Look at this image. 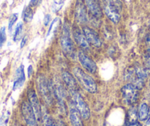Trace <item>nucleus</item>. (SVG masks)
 <instances>
[{
	"label": "nucleus",
	"mask_w": 150,
	"mask_h": 126,
	"mask_svg": "<svg viewBox=\"0 0 150 126\" xmlns=\"http://www.w3.org/2000/svg\"><path fill=\"white\" fill-rule=\"evenodd\" d=\"M104 11L107 16L116 24L121 19L122 4L119 0H103Z\"/></svg>",
	"instance_id": "f257e3e1"
},
{
	"label": "nucleus",
	"mask_w": 150,
	"mask_h": 126,
	"mask_svg": "<svg viewBox=\"0 0 150 126\" xmlns=\"http://www.w3.org/2000/svg\"><path fill=\"white\" fill-rule=\"evenodd\" d=\"M73 73L75 78L80 82L82 86L90 93H95L97 90L96 82L94 80L86 74L84 71L82 70L79 67H75L73 69Z\"/></svg>",
	"instance_id": "f03ea898"
},
{
	"label": "nucleus",
	"mask_w": 150,
	"mask_h": 126,
	"mask_svg": "<svg viewBox=\"0 0 150 126\" xmlns=\"http://www.w3.org/2000/svg\"><path fill=\"white\" fill-rule=\"evenodd\" d=\"M70 92L71 95L72 101H73L74 108L80 112V115L84 120L89 119L91 115L90 109L83 97L77 91H71Z\"/></svg>",
	"instance_id": "7ed1b4c3"
},
{
	"label": "nucleus",
	"mask_w": 150,
	"mask_h": 126,
	"mask_svg": "<svg viewBox=\"0 0 150 126\" xmlns=\"http://www.w3.org/2000/svg\"><path fill=\"white\" fill-rule=\"evenodd\" d=\"M60 44H61L63 51L67 56L73 58L74 56V44L70 37V29L67 23H65L63 27V33L60 38Z\"/></svg>",
	"instance_id": "20e7f679"
},
{
	"label": "nucleus",
	"mask_w": 150,
	"mask_h": 126,
	"mask_svg": "<svg viewBox=\"0 0 150 126\" xmlns=\"http://www.w3.org/2000/svg\"><path fill=\"white\" fill-rule=\"evenodd\" d=\"M37 86L39 90L41 97L48 105H51L52 103V89L50 83L47 80L45 77L40 75L37 79Z\"/></svg>",
	"instance_id": "39448f33"
},
{
	"label": "nucleus",
	"mask_w": 150,
	"mask_h": 126,
	"mask_svg": "<svg viewBox=\"0 0 150 126\" xmlns=\"http://www.w3.org/2000/svg\"><path fill=\"white\" fill-rule=\"evenodd\" d=\"M138 89L133 84L128 83L122 89V96L124 100L127 105H132L136 102L138 97Z\"/></svg>",
	"instance_id": "423d86ee"
},
{
	"label": "nucleus",
	"mask_w": 150,
	"mask_h": 126,
	"mask_svg": "<svg viewBox=\"0 0 150 126\" xmlns=\"http://www.w3.org/2000/svg\"><path fill=\"white\" fill-rule=\"evenodd\" d=\"M21 111L27 126H38L35 115L30 103H23L21 105Z\"/></svg>",
	"instance_id": "0eeeda50"
},
{
	"label": "nucleus",
	"mask_w": 150,
	"mask_h": 126,
	"mask_svg": "<svg viewBox=\"0 0 150 126\" xmlns=\"http://www.w3.org/2000/svg\"><path fill=\"white\" fill-rule=\"evenodd\" d=\"M28 96L29 99H30V103L34 111L36 120L37 121H39L42 117V111H41V104L38 100V98L35 91H33V89H30L28 92Z\"/></svg>",
	"instance_id": "6e6552de"
},
{
	"label": "nucleus",
	"mask_w": 150,
	"mask_h": 126,
	"mask_svg": "<svg viewBox=\"0 0 150 126\" xmlns=\"http://www.w3.org/2000/svg\"><path fill=\"white\" fill-rule=\"evenodd\" d=\"M83 33L87 39L89 44L93 45L95 47H100L102 45L100 38L97 33L93 30L92 29L89 28L88 27H85L83 28Z\"/></svg>",
	"instance_id": "1a4fd4ad"
},
{
	"label": "nucleus",
	"mask_w": 150,
	"mask_h": 126,
	"mask_svg": "<svg viewBox=\"0 0 150 126\" xmlns=\"http://www.w3.org/2000/svg\"><path fill=\"white\" fill-rule=\"evenodd\" d=\"M79 60L82 66L91 73H94L96 71V64L92 59H91L88 56H86L83 52H80L78 55Z\"/></svg>",
	"instance_id": "9d476101"
},
{
	"label": "nucleus",
	"mask_w": 150,
	"mask_h": 126,
	"mask_svg": "<svg viewBox=\"0 0 150 126\" xmlns=\"http://www.w3.org/2000/svg\"><path fill=\"white\" fill-rule=\"evenodd\" d=\"M75 18L80 24H85L87 22V11L85 5L82 1L78 0L75 8Z\"/></svg>",
	"instance_id": "9b49d317"
},
{
	"label": "nucleus",
	"mask_w": 150,
	"mask_h": 126,
	"mask_svg": "<svg viewBox=\"0 0 150 126\" xmlns=\"http://www.w3.org/2000/svg\"><path fill=\"white\" fill-rule=\"evenodd\" d=\"M88 9L91 14L96 19H100L102 16V11L98 0H85Z\"/></svg>",
	"instance_id": "f8f14e48"
},
{
	"label": "nucleus",
	"mask_w": 150,
	"mask_h": 126,
	"mask_svg": "<svg viewBox=\"0 0 150 126\" xmlns=\"http://www.w3.org/2000/svg\"><path fill=\"white\" fill-rule=\"evenodd\" d=\"M24 81H25V75H24V65L21 64L19 67L17 69L16 72V80L14 81L13 89L17 90L23 86Z\"/></svg>",
	"instance_id": "ddd939ff"
},
{
	"label": "nucleus",
	"mask_w": 150,
	"mask_h": 126,
	"mask_svg": "<svg viewBox=\"0 0 150 126\" xmlns=\"http://www.w3.org/2000/svg\"><path fill=\"white\" fill-rule=\"evenodd\" d=\"M74 37L77 44L85 50H88L89 48V43L88 42L84 33H82L79 29L76 28L74 30Z\"/></svg>",
	"instance_id": "4468645a"
},
{
	"label": "nucleus",
	"mask_w": 150,
	"mask_h": 126,
	"mask_svg": "<svg viewBox=\"0 0 150 126\" xmlns=\"http://www.w3.org/2000/svg\"><path fill=\"white\" fill-rule=\"evenodd\" d=\"M62 78H63V81H64L66 86H68L70 92H71V91H77V83L75 81L74 78L70 73L67 72H64L62 74Z\"/></svg>",
	"instance_id": "2eb2a0df"
},
{
	"label": "nucleus",
	"mask_w": 150,
	"mask_h": 126,
	"mask_svg": "<svg viewBox=\"0 0 150 126\" xmlns=\"http://www.w3.org/2000/svg\"><path fill=\"white\" fill-rule=\"evenodd\" d=\"M69 117H70V121L72 126H83L81 115L75 108H71L70 109Z\"/></svg>",
	"instance_id": "dca6fc26"
},
{
	"label": "nucleus",
	"mask_w": 150,
	"mask_h": 126,
	"mask_svg": "<svg viewBox=\"0 0 150 126\" xmlns=\"http://www.w3.org/2000/svg\"><path fill=\"white\" fill-rule=\"evenodd\" d=\"M149 112V106L147 105V104L142 103L140 106L139 111H138V118L141 121H144L148 118Z\"/></svg>",
	"instance_id": "f3484780"
},
{
	"label": "nucleus",
	"mask_w": 150,
	"mask_h": 126,
	"mask_svg": "<svg viewBox=\"0 0 150 126\" xmlns=\"http://www.w3.org/2000/svg\"><path fill=\"white\" fill-rule=\"evenodd\" d=\"M33 15H34V14H33V9L30 7L27 6L24 8V11L22 12V19L24 21L27 23L30 22L33 20Z\"/></svg>",
	"instance_id": "a211bd4d"
},
{
	"label": "nucleus",
	"mask_w": 150,
	"mask_h": 126,
	"mask_svg": "<svg viewBox=\"0 0 150 126\" xmlns=\"http://www.w3.org/2000/svg\"><path fill=\"white\" fill-rule=\"evenodd\" d=\"M43 121H44V126H59L57 122L46 113L43 115Z\"/></svg>",
	"instance_id": "6ab92c4d"
},
{
	"label": "nucleus",
	"mask_w": 150,
	"mask_h": 126,
	"mask_svg": "<svg viewBox=\"0 0 150 126\" xmlns=\"http://www.w3.org/2000/svg\"><path fill=\"white\" fill-rule=\"evenodd\" d=\"M138 119V113H137L136 109L135 108H132L129 110L128 112V121L129 124L137 122Z\"/></svg>",
	"instance_id": "aec40b11"
},
{
	"label": "nucleus",
	"mask_w": 150,
	"mask_h": 126,
	"mask_svg": "<svg viewBox=\"0 0 150 126\" xmlns=\"http://www.w3.org/2000/svg\"><path fill=\"white\" fill-rule=\"evenodd\" d=\"M23 30V24L21 22H19L16 25L15 30V33L13 36V41H18L21 37V34H22Z\"/></svg>",
	"instance_id": "412c9836"
},
{
	"label": "nucleus",
	"mask_w": 150,
	"mask_h": 126,
	"mask_svg": "<svg viewBox=\"0 0 150 126\" xmlns=\"http://www.w3.org/2000/svg\"><path fill=\"white\" fill-rule=\"evenodd\" d=\"M10 113L9 111L5 112L0 118V126H8V121H9Z\"/></svg>",
	"instance_id": "4be33fe9"
},
{
	"label": "nucleus",
	"mask_w": 150,
	"mask_h": 126,
	"mask_svg": "<svg viewBox=\"0 0 150 126\" xmlns=\"http://www.w3.org/2000/svg\"><path fill=\"white\" fill-rule=\"evenodd\" d=\"M5 27H2L0 28V48L3 46L4 43L6 41V31Z\"/></svg>",
	"instance_id": "5701e85b"
},
{
	"label": "nucleus",
	"mask_w": 150,
	"mask_h": 126,
	"mask_svg": "<svg viewBox=\"0 0 150 126\" xmlns=\"http://www.w3.org/2000/svg\"><path fill=\"white\" fill-rule=\"evenodd\" d=\"M17 19H18V14H13L11 16L9 19V21H8V30L10 31L12 30L14 24L17 21Z\"/></svg>",
	"instance_id": "b1692460"
},
{
	"label": "nucleus",
	"mask_w": 150,
	"mask_h": 126,
	"mask_svg": "<svg viewBox=\"0 0 150 126\" xmlns=\"http://www.w3.org/2000/svg\"><path fill=\"white\" fill-rule=\"evenodd\" d=\"M40 2V0H30V3H29V7L30 8H35L37 6Z\"/></svg>",
	"instance_id": "393cba45"
},
{
	"label": "nucleus",
	"mask_w": 150,
	"mask_h": 126,
	"mask_svg": "<svg viewBox=\"0 0 150 126\" xmlns=\"http://www.w3.org/2000/svg\"><path fill=\"white\" fill-rule=\"evenodd\" d=\"M50 21H51V16L50 14H47L44 17V25L48 26Z\"/></svg>",
	"instance_id": "a878e982"
},
{
	"label": "nucleus",
	"mask_w": 150,
	"mask_h": 126,
	"mask_svg": "<svg viewBox=\"0 0 150 126\" xmlns=\"http://www.w3.org/2000/svg\"><path fill=\"white\" fill-rule=\"evenodd\" d=\"M58 20H59V19H58V18H56V19H54L52 21V24H50V28H49L48 33H47V36H49V35H50V33H51V32H52V30L53 27H54V24H55V23H56V21H58Z\"/></svg>",
	"instance_id": "bb28decb"
},
{
	"label": "nucleus",
	"mask_w": 150,
	"mask_h": 126,
	"mask_svg": "<svg viewBox=\"0 0 150 126\" xmlns=\"http://www.w3.org/2000/svg\"><path fill=\"white\" fill-rule=\"evenodd\" d=\"M27 36H24V37L22 38V40H21V48H23V47H24V45L26 44V43H27Z\"/></svg>",
	"instance_id": "cd10ccee"
},
{
	"label": "nucleus",
	"mask_w": 150,
	"mask_h": 126,
	"mask_svg": "<svg viewBox=\"0 0 150 126\" xmlns=\"http://www.w3.org/2000/svg\"><path fill=\"white\" fill-rule=\"evenodd\" d=\"M33 66H31V65H30V66H29V67H28V69H27V73H28V77L29 78H30V76H31V75H32V72H33Z\"/></svg>",
	"instance_id": "c85d7f7f"
},
{
	"label": "nucleus",
	"mask_w": 150,
	"mask_h": 126,
	"mask_svg": "<svg viewBox=\"0 0 150 126\" xmlns=\"http://www.w3.org/2000/svg\"><path fill=\"white\" fill-rule=\"evenodd\" d=\"M129 126H141V125L138 122H135L132 123V124H129Z\"/></svg>",
	"instance_id": "c756f323"
},
{
	"label": "nucleus",
	"mask_w": 150,
	"mask_h": 126,
	"mask_svg": "<svg viewBox=\"0 0 150 126\" xmlns=\"http://www.w3.org/2000/svg\"><path fill=\"white\" fill-rule=\"evenodd\" d=\"M58 125L59 126H68V125H66L65 124V123L63 122H62V121H60V122H59Z\"/></svg>",
	"instance_id": "7c9ffc66"
},
{
	"label": "nucleus",
	"mask_w": 150,
	"mask_h": 126,
	"mask_svg": "<svg viewBox=\"0 0 150 126\" xmlns=\"http://www.w3.org/2000/svg\"><path fill=\"white\" fill-rule=\"evenodd\" d=\"M145 126H150V118L147 120V122H146Z\"/></svg>",
	"instance_id": "2f4dec72"
},
{
	"label": "nucleus",
	"mask_w": 150,
	"mask_h": 126,
	"mask_svg": "<svg viewBox=\"0 0 150 126\" xmlns=\"http://www.w3.org/2000/svg\"><path fill=\"white\" fill-rule=\"evenodd\" d=\"M148 41H150V36H149V37L148 38Z\"/></svg>",
	"instance_id": "473e14b6"
},
{
	"label": "nucleus",
	"mask_w": 150,
	"mask_h": 126,
	"mask_svg": "<svg viewBox=\"0 0 150 126\" xmlns=\"http://www.w3.org/2000/svg\"><path fill=\"white\" fill-rule=\"evenodd\" d=\"M14 126H18V125H14Z\"/></svg>",
	"instance_id": "72a5a7b5"
},
{
	"label": "nucleus",
	"mask_w": 150,
	"mask_h": 126,
	"mask_svg": "<svg viewBox=\"0 0 150 126\" xmlns=\"http://www.w3.org/2000/svg\"><path fill=\"white\" fill-rule=\"evenodd\" d=\"M0 85H1V81H0Z\"/></svg>",
	"instance_id": "f704fd0d"
},
{
	"label": "nucleus",
	"mask_w": 150,
	"mask_h": 126,
	"mask_svg": "<svg viewBox=\"0 0 150 126\" xmlns=\"http://www.w3.org/2000/svg\"><path fill=\"white\" fill-rule=\"evenodd\" d=\"M149 86H150V80H149Z\"/></svg>",
	"instance_id": "c9c22d12"
}]
</instances>
